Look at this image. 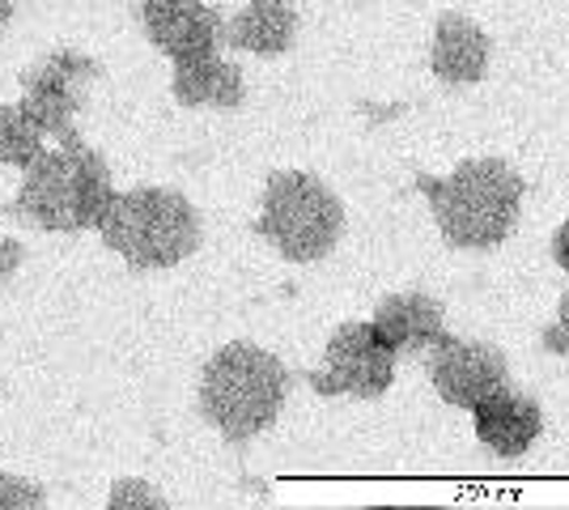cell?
<instances>
[{"instance_id": "obj_13", "label": "cell", "mask_w": 569, "mask_h": 510, "mask_svg": "<svg viewBox=\"0 0 569 510\" xmlns=\"http://www.w3.org/2000/svg\"><path fill=\"white\" fill-rule=\"evenodd\" d=\"M174 102L179 107H217V111H234L247 98V81L234 60H226L221 51L209 56H191L174 64Z\"/></svg>"}, {"instance_id": "obj_9", "label": "cell", "mask_w": 569, "mask_h": 510, "mask_svg": "<svg viewBox=\"0 0 569 510\" xmlns=\"http://www.w3.org/2000/svg\"><path fill=\"white\" fill-rule=\"evenodd\" d=\"M141 26L170 64L221 51L226 43V18L204 0H141Z\"/></svg>"}, {"instance_id": "obj_4", "label": "cell", "mask_w": 569, "mask_h": 510, "mask_svg": "<svg viewBox=\"0 0 569 510\" xmlns=\"http://www.w3.org/2000/svg\"><path fill=\"white\" fill-rule=\"evenodd\" d=\"M102 243L137 272L183 264L200 247V213L183 192L170 188H132L116 192L98 221Z\"/></svg>"}, {"instance_id": "obj_21", "label": "cell", "mask_w": 569, "mask_h": 510, "mask_svg": "<svg viewBox=\"0 0 569 510\" xmlns=\"http://www.w3.org/2000/svg\"><path fill=\"white\" fill-rule=\"evenodd\" d=\"M9 18H13V0H0V30L9 26Z\"/></svg>"}, {"instance_id": "obj_18", "label": "cell", "mask_w": 569, "mask_h": 510, "mask_svg": "<svg viewBox=\"0 0 569 510\" xmlns=\"http://www.w3.org/2000/svg\"><path fill=\"white\" fill-rule=\"evenodd\" d=\"M545 349L557 353V358H569V290L561 298V307H557V319L545 328Z\"/></svg>"}, {"instance_id": "obj_8", "label": "cell", "mask_w": 569, "mask_h": 510, "mask_svg": "<svg viewBox=\"0 0 569 510\" xmlns=\"http://www.w3.org/2000/svg\"><path fill=\"white\" fill-rule=\"evenodd\" d=\"M429 383L447 404L472 413L480 400L510 388V366L493 344L442 337L429 349Z\"/></svg>"}, {"instance_id": "obj_11", "label": "cell", "mask_w": 569, "mask_h": 510, "mask_svg": "<svg viewBox=\"0 0 569 510\" xmlns=\"http://www.w3.org/2000/svg\"><path fill=\"white\" fill-rule=\"evenodd\" d=\"M370 323H375L379 340L396 353V358L429 353L438 340L447 337V316H442L438 298H429V293H421V290L382 298Z\"/></svg>"}, {"instance_id": "obj_17", "label": "cell", "mask_w": 569, "mask_h": 510, "mask_svg": "<svg viewBox=\"0 0 569 510\" xmlns=\"http://www.w3.org/2000/svg\"><path fill=\"white\" fill-rule=\"evenodd\" d=\"M43 502H48L43 486L0 472V510H34V507H43Z\"/></svg>"}, {"instance_id": "obj_1", "label": "cell", "mask_w": 569, "mask_h": 510, "mask_svg": "<svg viewBox=\"0 0 569 510\" xmlns=\"http://www.w3.org/2000/svg\"><path fill=\"white\" fill-rule=\"evenodd\" d=\"M111 196H116L111 167L72 128L64 137H56V149H43L22 170V188L9 213L51 234H81V230H98Z\"/></svg>"}, {"instance_id": "obj_14", "label": "cell", "mask_w": 569, "mask_h": 510, "mask_svg": "<svg viewBox=\"0 0 569 510\" xmlns=\"http://www.w3.org/2000/svg\"><path fill=\"white\" fill-rule=\"evenodd\" d=\"M298 39L293 0H251L226 22V43L251 56H284Z\"/></svg>"}, {"instance_id": "obj_20", "label": "cell", "mask_w": 569, "mask_h": 510, "mask_svg": "<svg viewBox=\"0 0 569 510\" xmlns=\"http://www.w3.org/2000/svg\"><path fill=\"white\" fill-rule=\"evenodd\" d=\"M552 256H557V264L569 272V221H561L557 234H552Z\"/></svg>"}, {"instance_id": "obj_2", "label": "cell", "mask_w": 569, "mask_h": 510, "mask_svg": "<svg viewBox=\"0 0 569 510\" xmlns=\"http://www.w3.org/2000/svg\"><path fill=\"white\" fill-rule=\"evenodd\" d=\"M442 239L459 251H489L515 234L522 179L501 158H468L447 179H421Z\"/></svg>"}, {"instance_id": "obj_10", "label": "cell", "mask_w": 569, "mask_h": 510, "mask_svg": "<svg viewBox=\"0 0 569 510\" xmlns=\"http://www.w3.org/2000/svg\"><path fill=\"white\" fill-rule=\"evenodd\" d=\"M476 417V438L501 456V460H519L536 447V438L545 430V413L531 396H522L515 388L493 391L489 400H480L472 409Z\"/></svg>"}, {"instance_id": "obj_16", "label": "cell", "mask_w": 569, "mask_h": 510, "mask_svg": "<svg viewBox=\"0 0 569 510\" xmlns=\"http://www.w3.org/2000/svg\"><path fill=\"white\" fill-rule=\"evenodd\" d=\"M107 507L111 510H167L170 502L158 493V489L149 486V481H132V477H123L111 486L107 493Z\"/></svg>"}, {"instance_id": "obj_6", "label": "cell", "mask_w": 569, "mask_h": 510, "mask_svg": "<svg viewBox=\"0 0 569 510\" xmlns=\"http://www.w3.org/2000/svg\"><path fill=\"white\" fill-rule=\"evenodd\" d=\"M396 383V353L375 332V323H340L328 340L323 370L310 374L319 396H357L379 400Z\"/></svg>"}, {"instance_id": "obj_15", "label": "cell", "mask_w": 569, "mask_h": 510, "mask_svg": "<svg viewBox=\"0 0 569 510\" xmlns=\"http://www.w3.org/2000/svg\"><path fill=\"white\" fill-rule=\"evenodd\" d=\"M43 149H48V137L39 132V123L30 120L18 102L0 107V167L26 170Z\"/></svg>"}, {"instance_id": "obj_7", "label": "cell", "mask_w": 569, "mask_h": 510, "mask_svg": "<svg viewBox=\"0 0 569 510\" xmlns=\"http://www.w3.org/2000/svg\"><path fill=\"white\" fill-rule=\"evenodd\" d=\"M98 77V64L90 56L72 48L51 51L48 60H39L34 69L22 73V107L30 120L39 123L43 137H64L77 128V111L86 107V90Z\"/></svg>"}, {"instance_id": "obj_12", "label": "cell", "mask_w": 569, "mask_h": 510, "mask_svg": "<svg viewBox=\"0 0 569 510\" xmlns=\"http://www.w3.org/2000/svg\"><path fill=\"white\" fill-rule=\"evenodd\" d=\"M489 60H493V43L472 18H463V13H442L438 18L429 69L442 86H476L489 73Z\"/></svg>"}, {"instance_id": "obj_19", "label": "cell", "mask_w": 569, "mask_h": 510, "mask_svg": "<svg viewBox=\"0 0 569 510\" xmlns=\"http://www.w3.org/2000/svg\"><path fill=\"white\" fill-rule=\"evenodd\" d=\"M22 260H26V247L18 239H4L0 234V286H9V277L22 268Z\"/></svg>"}, {"instance_id": "obj_3", "label": "cell", "mask_w": 569, "mask_h": 510, "mask_svg": "<svg viewBox=\"0 0 569 510\" xmlns=\"http://www.w3.org/2000/svg\"><path fill=\"white\" fill-rule=\"evenodd\" d=\"M284 396H289L284 362L251 340L217 349L200 374V413L234 447L260 438L281 417Z\"/></svg>"}, {"instance_id": "obj_5", "label": "cell", "mask_w": 569, "mask_h": 510, "mask_svg": "<svg viewBox=\"0 0 569 510\" xmlns=\"http://www.w3.org/2000/svg\"><path fill=\"white\" fill-rule=\"evenodd\" d=\"M256 234L281 251L289 264L323 260L345 234L340 196L307 170H277L263 188V213Z\"/></svg>"}]
</instances>
